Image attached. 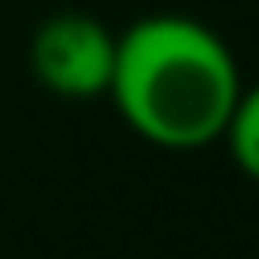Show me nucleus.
Masks as SVG:
<instances>
[{"mask_svg": "<svg viewBox=\"0 0 259 259\" xmlns=\"http://www.w3.org/2000/svg\"><path fill=\"white\" fill-rule=\"evenodd\" d=\"M226 144H231V158L250 183H259V82L245 87L240 101H235V115L226 125Z\"/></svg>", "mask_w": 259, "mask_h": 259, "instance_id": "nucleus-3", "label": "nucleus"}, {"mask_svg": "<svg viewBox=\"0 0 259 259\" xmlns=\"http://www.w3.org/2000/svg\"><path fill=\"white\" fill-rule=\"evenodd\" d=\"M115 29L87 10H58L29 38V72L63 101H96L111 87Z\"/></svg>", "mask_w": 259, "mask_h": 259, "instance_id": "nucleus-2", "label": "nucleus"}, {"mask_svg": "<svg viewBox=\"0 0 259 259\" xmlns=\"http://www.w3.org/2000/svg\"><path fill=\"white\" fill-rule=\"evenodd\" d=\"M240 92L245 77L231 44L192 15H144L115 34L106 96L154 149L187 154L221 144Z\"/></svg>", "mask_w": 259, "mask_h": 259, "instance_id": "nucleus-1", "label": "nucleus"}]
</instances>
